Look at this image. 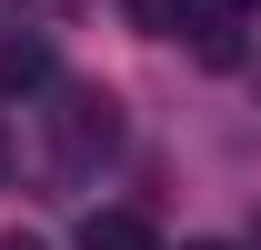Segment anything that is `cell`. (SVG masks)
<instances>
[{
	"label": "cell",
	"mask_w": 261,
	"mask_h": 250,
	"mask_svg": "<svg viewBox=\"0 0 261 250\" xmlns=\"http://www.w3.org/2000/svg\"><path fill=\"white\" fill-rule=\"evenodd\" d=\"M0 80H10V90H40V80H50V50H40V40H0Z\"/></svg>",
	"instance_id": "obj_3"
},
{
	"label": "cell",
	"mask_w": 261,
	"mask_h": 250,
	"mask_svg": "<svg viewBox=\"0 0 261 250\" xmlns=\"http://www.w3.org/2000/svg\"><path fill=\"white\" fill-rule=\"evenodd\" d=\"M111 150H121V100L111 90H61L50 100V160L61 170H91Z\"/></svg>",
	"instance_id": "obj_1"
},
{
	"label": "cell",
	"mask_w": 261,
	"mask_h": 250,
	"mask_svg": "<svg viewBox=\"0 0 261 250\" xmlns=\"http://www.w3.org/2000/svg\"><path fill=\"white\" fill-rule=\"evenodd\" d=\"M201 250H211V240H201Z\"/></svg>",
	"instance_id": "obj_7"
},
{
	"label": "cell",
	"mask_w": 261,
	"mask_h": 250,
	"mask_svg": "<svg viewBox=\"0 0 261 250\" xmlns=\"http://www.w3.org/2000/svg\"><path fill=\"white\" fill-rule=\"evenodd\" d=\"M130 20H141L151 40H181V30L201 20V10H191V0H130Z\"/></svg>",
	"instance_id": "obj_4"
},
{
	"label": "cell",
	"mask_w": 261,
	"mask_h": 250,
	"mask_svg": "<svg viewBox=\"0 0 261 250\" xmlns=\"http://www.w3.org/2000/svg\"><path fill=\"white\" fill-rule=\"evenodd\" d=\"M221 10H231V20H241V10H261V0H221Z\"/></svg>",
	"instance_id": "obj_5"
},
{
	"label": "cell",
	"mask_w": 261,
	"mask_h": 250,
	"mask_svg": "<svg viewBox=\"0 0 261 250\" xmlns=\"http://www.w3.org/2000/svg\"><path fill=\"white\" fill-rule=\"evenodd\" d=\"M81 250H161V230H151L141 210H91L81 220Z\"/></svg>",
	"instance_id": "obj_2"
},
{
	"label": "cell",
	"mask_w": 261,
	"mask_h": 250,
	"mask_svg": "<svg viewBox=\"0 0 261 250\" xmlns=\"http://www.w3.org/2000/svg\"><path fill=\"white\" fill-rule=\"evenodd\" d=\"M0 250H40V240H0Z\"/></svg>",
	"instance_id": "obj_6"
}]
</instances>
